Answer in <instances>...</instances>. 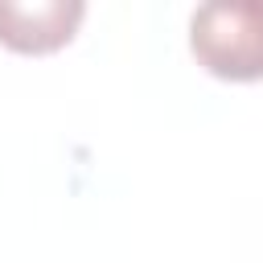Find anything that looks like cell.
Returning a JSON list of instances; mask_svg holds the SVG:
<instances>
[{
    "label": "cell",
    "mask_w": 263,
    "mask_h": 263,
    "mask_svg": "<svg viewBox=\"0 0 263 263\" xmlns=\"http://www.w3.org/2000/svg\"><path fill=\"white\" fill-rule=\"evenodd\" d=\"M197 66L226 82L263 78V0H210L189 16Z\"/></svg>",
    "instance_id": "cell-1"
},
{
    "label": "cell",
    "mask_w": 263,
    "mask_h": 263,
    "mask_svg": "<svg viewBox=\"0 0 263 263\" xmlns=\"http://www.w3.org/2000/svg\"><path fill=\"white\" fill-rule=\"evenodd\" d=\"M82 16V0H0V45L16 53H53L74 41Z\"/></svg>",
    "instance_id": "cell-2"
}]
</instances>
